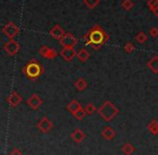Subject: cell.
<instances>
[{
	"label": "cell",
	"instance_id": "10",
	"mask_svg": "<svg viewBox=\"0 0 158 155\" xmlns=\"http://www.w3.org/2000/svg\"><path fill=\"white\" fill-rule=\"evenodd\" d=\"M60 55L63 57L64 60L72 61L73 59L76 57L77 52L75 51L74 48H67V46H63V48L60 51Z\"/></svg>",
	"mask_w": 158,
	"mask_h": 155
},
{
	"label": "cell",
	"instance_id": "25",
	"mask_svg": "<svg viewBox=\"0 0 158 155\" xmlns=\"http://www.w3.org/2000/svg\"><path fill=\"white\" fill-rule=\"evenodd\" d=\"M86 111H85V109L84 108H80V109L78 110V111L76 112V113H74L73 115H74V118H76V120H78V121H80V120H82V118L86 116Z\"/></svg>",
	"mask_w": 158,
	"mask_h": 155
},
{
	"label": "cell",
	"instance_id": "17",
	"mask_svg": "<svg viewBox=\"0 0 158 155\" xmlns=\"http://www.w3.org/2000/svg\"><path fill=\"white\" fill-rule=\"evenodd\" d=\"M87 87H88V82H87L84 78H79V79L75 82V88H76L78 92H84Z\"/></svg>",
	"mask_w": 158,
	"mask_h": 155
},
{
	"label": "cell",
	"instance_id": "11",
	"mask_svg": "<svg viewBox=\"0 0 158 155\" xmlns=\"http://www.w3.org/2000/svg\"><path fill=\"white\" fill-rule=\"evenodd\" d=\"M7 101L11 108H16L18 106H20V103L23 101V98L18 92L14 91V92H11V94L8 96Z\"/></svg>",
	"mask_w": 158,
	"mask_h": 155
},
{
	"label": "cell",
	"instance_id": "15",
	"mask_svg": "<svg viewBox=\"0 0 158 155\" xmlns=\"http://www.w3.org/2000/svg\"><path fill=\"white\" fill-rule=\"evenodd\" d=\"M146 66L153 73L157 74L158 73V55H155V56L152 57V58L147 61Z\"/></svg>",
	"mask_w": 158,
	"mask_h": 155
},
{
	"label": "cell",
	"instance_id": "2",
	"mask_svg": "<svg viewBox=\"0 0 158 155\" xmlns=\"http://www.w3.org/2000/svg\"><path fill=\"white\" fill-rule=\"evenodd\" d=\"M23 73L31 81H35L44 73V68L36 59H31L23 68Z\"/></svg>",
	"mask_w": 158,
	"mask_h": 155
},
{
	"label": "cell",
	"instance_id": "28",
	"mask_svg": "<svg viewBox=\"0 0 158 155\" xmlns=\"http://www.w3.org/2000/svg\"><path fill=\"white\" fill-rule=\"evenodd\" d=\"M148 35L151 36L152 38H157L158 37V28L157 27H152L148 30Z\"/></svg>",
	"mask_w": 158,
	"mask_h": 155
},
{
	"label": "cell",
	"instance_id": "4",
	"mask_svg": "<svg viewBox=\"0 0 158 155\" xmlns=\"http://www.w3.org/2000/svg\"><path fill=\"white\" fill-rule=\"evenodd\" d=\"M2 33L9 39H14L20 33V27L13 22H9L2 27Z\"/></svg>",
	"mask_w": 158,
	"mask_h": 155
},
{
	"label": "cell",
	"instance_id": "29",
	"mask_svg": "<svg viewBox=\"0 0 158 155\" xmlns=\"http://www.w3.org/2000/svg\"><path fill=\"white\" fill-rule=\"evenodd\" d=\"M11 154H22V151H20L19 149H14L13 151H11Z\"/></svg>",
	"mask_w": 158,
	"mask_h": 155
},
{
	"label": "cell",
	"instance_id": "24",
	"mask_svg": "<svg viewBox=\"0 0 158 155\" xmlns=\"http://www.w3.org/2000/svg\"><path fill=\"white\" fill-rule=\"evenodd\" d=\"M147 38L148 37L146 36V33H143V31H140V33L135 36V40L138 41V43H140V44L145 43V42L147 41Z\"/></svg>",
	"mask_w": 158,
	"mask_h": 155
},
{
	"label": "cell",
	"instance_id": "22",
	"mask_svg": "<svg viewBox=\"0 0 158 155\" xmlns=\"http://www.w3.org/2000/svg\"><path fill=\"white\" fill-rule=\"evenodd\" d=\"M84 3L87 8H89L90 10H93L100 5V0H84Z\"/></svg>",
	"mask_w": 158,
	"mask_h": 155
},
{
	"label": "cell",
	"instance_id": "6",
	"mask_svg": "<svg viewBox=\"0 0 158 155\" xmlns=\"http://www.w3.org/2000/svg\"><path fill=\"white\" fill-rule=\"evenodd\" d=\"M59 41L62 46H67V48H75L78 43V39L70 33H65V35Z\"/></svg>",
	"mask_w": 158,
	"mask_h": 155
},
{
	"label": "cell",
	"instance_id": "5",
	"mask_svg": "<svg viewBox=\"0 0 158 155\" xmlns=\"http://www.w3.org/2000/svg\"><path fill=\"white\" fill-rule=\"evenodd\" d=\"M21 50V44L19 43L16 40L10 39L9 41H7L3 45V51L7 53L9 56H15Z\"/></svg>",
	"mask_w": 158,
	"mask_h": 155
},
{
	"label": "cell",
	"instance_id": "23",
	"mask_svg": "<svg viewBox=\"0 0 158 155\" xmlns=\"http://www.w3.org/2000/svg\"><path fill=\"white\" fill-rule=\"evenodd\" d=\"M84 109H85V111H86V113L88 114V115H92V114H94L95 112L98 111L97 107H95L93 103H88V105H87Z\"/></svg>",
	"mask_w": 158,
	"mask_h": 155
},
{
	"label": "cell",
	"instance_id": "18",
	"mask_svg": "<svg viewBox=\"0 0 158 155\" xmlns=\"http://www.w3.org/2000/svg\"><path fill=\"white\" fill-rule=\"evenodd\" d=\"M147 130L153 136H157L158 135V121L152 120L151 122L147 124Z\"/></svg>",
	"mask_w": 158,
	"mask_h": 155
},
{
	"label": "cell",
	"instance_id": "19",
	"mask_svg": "<svg viewBox=\"0 0 158 155\" xmlns=\"http://www.w3.org/2000/svg\"><path fill=\"white\" fill-rule=\"evenodd\" d=\"M80 108H82L81 105H80V103H79V101H77V100H72L70 103H68V105H67V110L72 114L76 113V112L78 111Z\"/></svg>",
	"mask_w": 158,
	"mask_h": 155
},
{
	"label": "cell",
	"instance_id": "7",
	"mask_svg": "<svg viewBox=\"0 0 158 155\" xmlns=\"http://www.w3.org/2000/svg\"><path fill=\"white\" fill-rule=\"evenodd\" d=\"M37 128L39 129L41 133L47 134V133H49V131L52 130L53 123L51 122V120L48 118V116H44V118L37 123Z\"/></svg>",
	"mask_w": 158,
	"mask_h": 155
},
{
	"label": "cell",
	"instance_id": "9",
	"mask_svg": "<svg viewBox=\"0 0 158 155\" xmlns=\"http://www.w3.org/2000/svg\"><path fill=\"white\" fill-rule=\"evenodd\" d=\"M39 53H40V55L46 59H54V58H56L57 55H59V53H57L54 48H49V46H46V45L41 46V48H39Z\"/></svg>",
	"mask_w": 158,
	"mask_h": 155
},
{
	"label": "cell",
	"instance_id": "26",
	"mask_svg": "<svg viewBox=\"0 0 158 155\" xmlns=\"http://www.w3.org/2000/svg\"><path fill=\"white\" fill-rule=\"evenodd\" d=\"M147 7L151 12H154L158 8V0H147Z\"/></svg>",
	"mask_w": 158,
	"mask_h": 155
},
{
	"label": "cell",
	"instance_id": "3",
	"mask_svg": "<svg viewBox=\"0 0 158 155\" xmlns=\"http://www.w3.org/2000/svg\"><path fill=\"white\" fill-rule=\"evenodd\" d=\"M99 115L103 118L105 122H110L114 118H116L119 113V109L110 100H106L103 105L98 109Z\"/></svg>",
	"mask_w": 158,
	"mask_h": 155
},
{
	"label": "cell",
	"instance_id": "21",
	"mask_svg": "<svg viewBox=\"0 0 158 155\" xmlns=\"http://www.w3.org/2000/svg\"><path fill=\"white\" fill-rule=\"evenodd\" d=\"M134 7V2L132 0H123L121 1V8L125 11H131Z\"/></svg>",
	"mask_w": 158,
	"mask_h": 155
},
{
	"label": "cell",
	"instance_id": "12",
	"mask_svg": "<svg viewBox=\"0 0 158 155\" xmlns=\"http://www.w3.org/2000/svg\"><path fill=\"white\" fill-rule=\"evenodd\" d=\"M116 135H117L116 130H115V129L113 128V127H110V126H105L101 131V136L105 140H107V141L113 140L115 137H116Z\"/></svg>",
	"mask_w": 158,
	"mask_h": 155
},
{
	"label": "cell",
	"instance_id": "20",
	"mask_svg": "<svg viewBox=\"0 0 158 155\" xmlns=\"http://www.w3.org/2000/svg\"><path fill=\"white\" fill-rule=\"evenodd\" d=\"M121 151H123V153H125V154L130 155L135 152V148H134L133 144H131L130 142H127V143H125L121 146Z\"/></svg>",
	"mask_w": 158,
	"mask_h": 155
},
{
	"label": "cell",
	"instance_id": "1",
	"mask_svg": "<svg viewBox=\"0 0 158 155\" xmlns=\"http://www.w3.org/2000/svg\"><path fill=\"white\" fill-rule=\"evenodd\" d=\"M82 39L86 45L92 46L93 50L98 51L110 41V36L100 25L95 24L94 26L91 27L88 33H85Z\"/></svg>",
	"mask_w": 158,
	"mask_h": 155
},
{
	"label": "cell",
	"instance_id": "8",
	"mask_svg": "<svg viewBox=\"0 0 158 155\" xmlns=\"http://www.w3.org/2000/svg\"><path fill=\"white\" fill-rule=\"evenodd\" d=\"M26 103H27V105H28V107L33 110H38L42 105H44V100H42L41 97H40L38 94L31 95V97L27 99Z\"/></svg>",
	"mask_w": 158,
	"mask_h": 155
},
{
	"label": "cell",
	"instance_id": "13",
	"mask_svg": "<svg viewBox=\"0 0 158 155\" xmlns=\"http://www.w3.org/2000/svg\"><path fill=\"white\" fill-rule=\"evenodd\" d=\"M50 36L55 40H60L64 35H65V30L63 29V27L60 25H54L50 30Z\"/></svg>",
	"mask_w": 158,
	"mask_h": 155
},
{
	"label": "cell",
	"instance_id": "27",
	"mask_svg": "<svg viewBox=\"0 0 158 155\" xmlns=\"http://www.w3.org/2000/svg\"><path fill=\"white\" fill-rule=\"evenodd\" d=\"M123 50H125L126 53L130 54V53H132L134 50H135V46L133 45L132 42H127V43L125 44V46H123Z\"/></svg>",
	"mask_w": 158,
	"mask_h": 155
},
{
	"label": "cell",
	"instance_id": "16",
	"mask_svg": "<svg viewBox=\"0 0 158 155\" xmlns=\"http://www.w3.org/2000/svg\"><path fill=\"white\" fill-rule=\"evenodd\" d=\"M76 57L79 61L85 63V61H87L89 58H90V53H89L86 48H81V50H79L78 52H77Z\"/></svg>",
	"mask_w": 158,
	"mask_h": 155
},
{
	"label": "cell",
	"instance_id": "14",
	"mask_svg": "<svg viewBox=\"0 0 158 155\" xmlns=\"http://www.w3.org/2000/svg\"><path fill=\"white\" fill-rule=\"evenodd\" d=\"M70 138H72V139L74 140V142H76V143H81L85 140V138H86V134L80 128H76V129H74V131L72 133Z\"/></svg>",
	"mask_w": 158,
	"mask_h": 155
},
{
	"label": "cell",
	"instance_id": "30",
	"mask_svg": "<svg viewBox=\"0 0 158 155\" xmlns=\"http://www.w3.org/2000/svg\"><path fill=\"white\" fill-rule=\"evenodd\" d=\"M153 13H154V15H155V16H156V17H157V18H158V8H157V9H156V10H155V11H154V12H153Z\"/></svg>",
	"mask_w": 158,
	"mask_h": 155
}]
</instances>
